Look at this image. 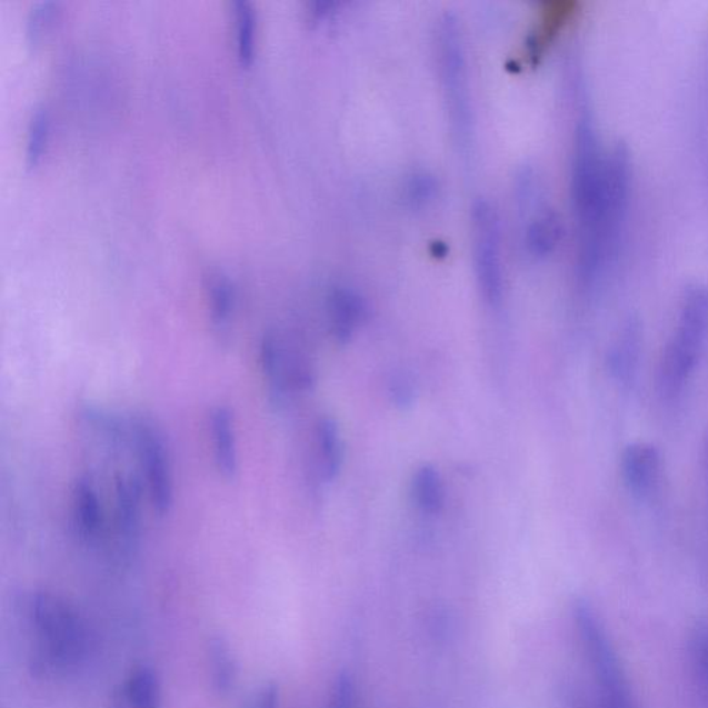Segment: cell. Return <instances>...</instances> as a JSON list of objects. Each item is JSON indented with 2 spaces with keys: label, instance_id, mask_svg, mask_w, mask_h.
Returning <instances> with one entry per match:
<instances>
[{
  "label": "cell",
  "instance_id": "cell-1",
  "mask_svg": "<svg viewBox=\"0 0 708 708\" xmlns=\"http://www.w3.org/2000/svg\"><path fill=\"white\" fill-rule=\"evenodd\" d=\"M708 328V287H695L685 297L676 337L668 343L661 365V387L677 395L698 362Z\"/></svg>",
  "mask_w": 708,
  "mask_h": 708
},
{
  "label": "cell",
  "instance_id": "cell-2",
  "mask_svg": "<svg viewBox=\"0 0 708 708\" xmlns=\"http://www.w3.org/2000/svg\"><path fill=\"white\" fill-rule=\"evenodd\" d=\"M575 619L606 708H632L627 678L597 611L587 600H579Z\"/></svg>",
  "mask_w": 708,
  "mask_h": 708
},
{
  "label": "cell",
  "instance_id": "cell-3",
  "mask_svg": "<svg viewBox=\"0 0 708 708\" xmlns=\"http://www.w3.org/2000/svg\"><path fill=\"white\" fill-rule=\"evenodd\" d=\"M439 64L443 82L447 111L458 143L468 146L472 132L471 100H469L467 62L457 22L451 17L440 24Z\"/></svg>",
  "mask_w": 708,
  "mask_h": 708
},
{
  "label": "cell",
  "instance_id": "cell-4",
  "mask_svg": "<svg viewBox=\"0 0 708 708\" xmlns=\"http://www.w3.org/2000/svg\"><path fill=\"white\" fill-rule=\"evenodd\" d=\"M31 619L50 659L59 665H76L87 650V634L76 610L64 600L47 592L31 600Z\"/></svg>",
  "mask_w": 708,
  "mask_h": 708
},
{
  "label": "cell",
  "instance_id": "cell-5",
  "mask_svg": "<svg viewBox=\"0 0 708 708\" xmlns=\"http://www.w3.org/2000/svg\"><path fill=\"white\" fill-rule=\"evenodd\" d=\"M132 423L133 443L138 447L141 467L146 473L152 506L160 515L173 506V479L166 438L149 417H136Z\"/></svg>",
  "mask_w": 708,
  "mask_h": 708
},
{
  "label": "cell",
  "instance_id": "cell-6",
  "mask_svg": "<svg viewBox=\"0 0 708 708\" xmlns=\"http://www.w3.org/2000/svg\"><path fill=\"white\" fill-rule=\"evenodd\" d=\"M476 276L483 297L492 306L502 299L500 229L489 203H476L472 212Z\"/></svg>",
  "mask_w": 708,
  "mask_h": 708
},
{
  "label": "cell",
  "instance_id": "cell-7",
  "mask_svg": "<svg viewBox=\"0 0 708 708\" xmlns=\"http://www.w3.org/2000/svg\"><path fill=\"white\" fill-rule=\"evenodd\" d=\"M622 476L634 495L647 497L660 478L661 457L654 445L628 446L621 460Z\"/></svg>",
  "mask_w": 708,
  "mask_h": 708
},
{
  "label": "cell",
  "instance_id": "cell-8",
  "mask_svg": "<svg viewBox=\"0 0 708 708\" xmlns=\"http://www.w3.org/2000/svg\"><path fill=\"white\" fill-rule=\"evenodd\" d=\"M209 430L218 471L225 479H235L238 472L236 428L235 418L228 407H215L209 413Z\"/></svg>",
  "mask_w": 708,
  "mask_h": 708
},
{
  "label": "cell",
  "instance_id": "cell-9",
  "mask_svg": "<svg viewBox=\"0 0 708 708\" xmlns=\"http://www.w3.org/2000/svg\"><path fill=\"white\" fill-rule=\"evenodd\" d=\"M117 526L122 546L132 549L140 536V486L138 480L118 476L116 483Z\"/></svg>",
  "mask_w": 708,
  "mask_h": 708
},
{
  "label": "cell",
  "instance_id": "cell-10",
  "mask_svg": "<svg viewBox=\"0 0 708 708\" xmlns=\"http://www.w3.org/2000/svg\"><path fill=\"white\" fill-rule=\"evenodd\" d=\"M333 337L339 343H348L357 326L366 317V305L356 292L348 288H337L328 299Z\"/></svg>",
  "mask_w": 708,
  "mask_h": 708
},
{
  "label": "cell",
  "instance_id": "cell-11",
  "mask_svg": "<svg viewBox=\"0 0 708 708\" xmlns=\"http://www.w3.org/2000/svg\"><path fill=\"white\" fill-rule=\"evenodd\" d=\"M72 501L78 535L84 541H94L103 528V511L92 480L82 478L77 481Z\"/></svg>",
  "mask_w": 708,
  "mask_h": 708
},
{
  "label": "cell",
  "instance_id": "cell-12",
  "mask_svg": "<svg viewBox=\"0 0 708 708\" xmlns=\"http://www.w3.org/2000/svg\"><path fill=\"white\" fill-rule=\"evenodd\" d=\"M259 361L262 371L268 378L271 403L280 406L286 398L288 388V372L279 339L273 333H266L260 341Z\"/></svg>",
  "mask_w": 708,
  "mask_h": 708
},
{
  "label": "cell",
  "instance_id": "cell-13",
  "mask_svg": "<svg viewBox=\"0 0 708 708\" xmlns=\"http://www.w3.org/2000/svg\"><path fill=\"white\" fill-rule=\"evenodd\" d=\"M641 348V333L637 322H628L621 336L617 339L609 355V367L617 379L628 382L636 372L639 349Z\"/></svg>",
  "mask_w": 708,
  "mask_h": 708
},
{
  "label": "cell",
  "instance_id": "cell-14",
  "mask_svg": "<svg viewBox=\"0 0 708 708\" xmlns=\"http://www.w3.org/2000/svg\"><path fill=\"white\" fill-rule=\"evenodd\" d=\"M208 660L211 666L213 688L220 695H228L235 689L238 667L233 650L223 637H213L208 645Z\"/></svg>",
  "mask_w": 708,
  "mask_h": 708
},
{
  "label": "cell",
  "instance_id": "cell-15",
  "mask_svg": "<svg viewBox=\"0 0 708 708\" xmlns=\"http://www.w3.org/2000/svg\"><path fill=\"white\" fill-rule=\"evenodd\" d=\"M209 305H211V317L215 328H218L222 336L230 326L231 315H233L236 303L235 287L228 277L223 275H212L207 282Z\"/></svg>",
  "mask_w": 708,
  "mask_h": 708
},
{
  "label": "cell",
  "instance_id": "cell-16",
  "mask_svg": "<svg viewBox=\"0 0 708 708\" xmlns=\"http://www.w3.org/2000/svg\"><path fill=\"white\" fill-rule=\"evenodd\" d=\"M128 708H161V684L150 667H140L129 678Z\"/></svg>",
  "mask_w": 708,
  "mask_h": 708
},
{
  "label": "cell",
  "instance_id": "cell-17",
  "mask_svg": "<svg viewBox=\"0 0 708 708\" xmlns=\"http://www.w3.org/2000/svg\"><path fill=\"white\" fill-rule=\"evenodd\" d=\"M412 495L417 506L423 512L435 515L441 511L445 503V490L439 472L433 467L423 466L413 475Z\"/></svg>",
  "mask_w": 708,
  "mask_h": 708
},
{
  "label": "cell",
  "instance_id": "cell-18",
  "mask_svg": "<svg viewBox=\"0 0 708 708\" xmlns=\"http://www.w3.org/2000/svg\"><path fill=\"white\" fill-rule=\"evenodd\" d=\"M317 441H319L322 472H325L326 479L333 480L341 471L343 458L341 438H339L336 421H332L331 418L321 419L317 425Z\"/></svg>",
  "mask_w": 708,
  "mask_h": 708
},
{
  "label": "cell",
  "instance_id": "cell-19",
  "mask_svg": "<svg viewBox=\"0 0 708 708\" xmlns=\"http://www.w3.org/2000/svg\"><path fill=\"white\" fill-rule=\"evenodd\" d=\"M562 235V225L555 213H544L532 220L528 230V247L532 255L544 257L552 251Z\"/></svg>",
  "mask_w": 708,
  "mask_h": 708
},
{
  "label": "cell",
  "instance_id": "cell-20",
  "mask_svg": "<svg viewBox=\"0 0 708 708\" xmlns=\"http://www.w3.org/2000/svg\"><path fill=\"white\" fill-rule=\"evenodd\" d=\"M235 13L237 21V49L238 58L243 64H249L253 59L255 47V14L252 6L247 0H236Z\"/></svg>",
  "mask_w": 708,
  "mask_h": 708
},
{
  "label": "cell",
  "instance_id": "cell-21",
  "mask_svg": "<svg viewBox=\"0 0 708 708\" xmlns=\"http://www.w3.org/2000/svg\"><path fill=\"white\" fill-rule=\"evenodd\" d=\"M49 133V112L44 107H37L30 117L27 130L26 161L28 167L37 166L41 160Z\"/></svg>",
  "mask_w": 708,
  "mask_h": 708
},
{
  "label": "cell",
  "instance_id": "cell-22",
  "mask_svg": "<svg viewBox=\"0 0 708 708\" xmlns=\"http://www.w3.org/2000/svg\"><path fill=\"white\" fill-rule=\"evenodd\" d=\"M56 14H58V3L52 2V0H42V2L32 6L26 24L28 43L36 47L42 41L44 33L52 26Z\"/></svg>",
  "mask_w": 708,
  "mask_h": 708
},
{
  "label": "cell",
  "instance_id": "cell-23",
  "mask_svg": "<svg viewBox=\"0 0 708 708\" xmlns=\"http://www.w3.org/2000/svg\"><path fill=\"white\" fill-rule=\"evenodd\" d=\"M690 659L695 676L708 689V626L699 627L690 641Z\"/></svg>",
  "mask_w": 708,
  "mask_h": 708
},
{
  "label": "cell",
  "instance_id": "cell-24",
  "mask_svg": "<svg viewBox=\"0 0 708 708\" xmlns=\"http://www.w3.org/2000/svg\"><path fill=\"white\" fill-rule=\"evenodd\" d=\"M328 708H356V682L349 672L339 674Z\"/></svg>",
  "mask_w": 708,
  "mask_h": 708
},
{
  "label": "cell",
  "instance_id": "cell-25",
  "mask_svg": "<svg viewBox=\"0 0 708 708\" xmlns=\"http://www.w3.org/2000/svg\"><path fill=\"white\" fill-rule=\"evenodd\" d=\"M280 689L276 684H266L248 701L246 708H279Z\"/></svg>",
  "mask_w": 708,
  "mask_h": 708
},
{
  "label": "cell",
  "instance_id": "cell-26",
  "mask_svg": "<svg viewBox=\"0 0 708 708\" xmlns=\"http://www.w3.org/2000/svg\"><path fill=\"white\" fill-rule=\"evenodd\" d=\"M390 393H392L395 405L401 407V409L411 406L413 390L411 382L406 377L400 376L393 379L392 383H390Z\"/></svg>",
  "mask_w": 708,
  "mask_h": 708
},
{
  "label": "cell",
  "instance_id": "cell-27",
  "mask_svg": "<svg viewBox=\"0 0 708 708\" xmlns=\"http://www.w3.org/2000/svg\"><path fill=\"white\" fill-rule=\"evenodd\" d=\"M705 473H706V481H707V490H708V432L705 436Z\"/></svg>",
  "mask_w": 708,
  "mask_h": 708
}]
</instances>
